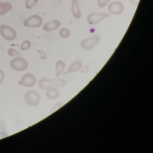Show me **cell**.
Instances as JSON below:
<instances>
[{
  "mask_svg": "<svg viewBox=\"0 0 153 153\" xmlns=\"http://www.w3.org/2000/svg\"><path fill=\"white\" fill-rule=\"evenodd\" d=\"M66 82L63 79H47L42 78L39 80L38 86L40 88L43 89H46L48 88L53 87V86L62 87L64 86Z\"/></svg>",
  "mask_w": 153,
  "mask_h": 153,
  "instance_id": "obj_1",
  "label": "cell"
},
{
  "mask_svg": "<svg viewBox=\"0 0 153 153\" xmlns=\"http://www.w3.org/2000/svg\"><path fill=\"white\" fill-rule=\"evenodd\" d=\"M25 101L29 105L36 106L40 103L41 97L38 92L35 90H29L25 94Z\"/></svg>",
  "mask_w": 153,
  "mask_h": 153,
  "instance_id": "obj_2",
  "label": "cell"
},
{
  "mask_svg": "<svg viewBox=\"0 0 153 153\" xmlns=\"http://www.w3.org/2000/svg\"><path fill=\"white\" fill-rule=\"evenodd\" d=\"M101 38L98 35L86 38L81 42L80 46L84 50L89 51L95 47L100 42Z\"/></svg>",
  "mask_w": 153,
  "mask_h": 153,
  "instance_id": "obj_3",
  "label": "cell"
},
{
  "mask_svg": "<svg viewBox=\"0 0 153 153\" xmlns=\"http://www.w3.org/2000/svg\"><path fill=\"white\" fill-rule=\"evenodd\" d=\"M10 66L13 69L17 71H24L28 68V63L25 59L21 57H16L11 60Z\"/></svg>",
  "mask_w": 153,
  "mask_h": 153,
  "instance_id": "obj_4",
  "label": "cell"
},
{
  "mask_svg": "<svg viewBox=\"0 0 153 153\" xmlns=\"http://www.w3.org/2000/svg\"><path fill=\"white\" fill-rule=\"evenodd\" d=\"M0 33L2 37L8 41H13L17 36L15 30L7 25H3L0 27Z\"/></svg>",
  "mask_w": 153,
  "mask_h": 153,
  "instance_id": "obj_5",
  "label": "cell"
},
{
  "mask_svg": "<svg viewBox=\"0 0 153 153\" xmlns=\"http://www.w3.org/2000/svg\"><path fill=\"white\" fill-rule=\"evenodd\" d=\"M111 16L107 13H93L88 16L87 20L90 25H97L103 20L105 18L110 17Z\"/></svg>",
  "mask_w": 153,
  "mask_h": 153,
  "instance_id": "obj_6",
  "label": "cell"
},
{
  "mask_svg": "<svg viewBox=\"0 0 153 153\" xmlns=\"http://www.w3.org/2000/svg\"><path fill=\"white\" fill-rule=\"evenodd\" d=\"M36 79L35 76L31 73H27L22 77L18 84L26 87H33L36 83Z\"/></svg>",
  "mask_w": 153,
  "mask_h": 153,
  "instance_id": "obj_7",
  "label": "cell"
},
{
  "mask_svg": "<svg viewBox=\"0 0 153 153\" xmlns=\"http://www.w3.org/2000/svg\"><path fill=\"white\" fill-rule=\"evenodd\" d=\"M42 23V19L40 16L33 15L27 19L24 22V25L27 27H39Z\"/></svg>",
  "mask_w": 153,
  "mask_h": 153,
  "instance_id": "obj_8",
  "label": "cell"
},
{
  "mask_svg": "<svg viewBox=\"0 0 153 153\" xmlns=\"http://www.w3.org/2000/svg\"><path fill=\"white\" fill-rule=\"evenodd\" d=\"M108 10L109 12L112 15L119 16L123 13L124 5L120 1H114L109 5Z\"/></svg>",
  "mask_w": 153,
  "mask_h": 153,
  "instance_id": "obj_9",
  "label": "cell"
},
{
  "mask_svg": "<svg viewBox=\"0 0 153 153\" xmlns=\"http://www.w3.org/2000/svg\"><path fill=\"white\" fill-rule=\"evenodd\" d=\"M61 23L58 20H52L51 22L46 23L44 25L43 29L45 31H55L58 29L60 26Z\"/></svg>",
  "mask_w": 153,
  "mask_h": 153,
  "instance_id": "obj_10",
  "label": "cell"
},
{
  "mask_svg": "<svg viewBox=\"0 0 153 153\" xmlns=\"http://www.w3.org/2000/svg\"><path fill=\"white\" fill-rule=\"evenodd\" d=\"M72 13L73 16L76 19H79L81 17V11L79 6L78 0H72Z\"/></svg>",
  "mask_w": 153,
  "mask_h": 153,
  "instance_id": "obj_11",
  "label": "cell"
},
{
  "mask_svg": "<svg viewBox=\"0 0 153 153\" xmlns=\"http://www.w3.org/2000/svg\"><path fill=\"white\" fill-rule=\"evenodd\" d=\"M46 95L50 99L54 100L59 97V92L57 88L52 87L48 88L46 89Z\"/></svg>",
  "mask_w": 153,
  "mask_h": 153,
  "instance_id": "obj_12",
  "label": "cell"
},
{
  "mask_svg": "<svg viewBox=\"0 0 153 153\" xmlns=\"http://www.w3.org/2000/svg\"><path fill=\"white\" fill-rule=\"evenodd\" d=\"M12 9V5L9 2H0V16H4Z\"/></svg>",
  "mask_w": 153,
  "mask_h": 153,
  "instance_id": "obj_13",
  "label": "cell"
},
{
  "mask_svg": "<svg viewBox=\"0 0 153 153\" xmlns=\"http://www.w3.org/2000/svg\"><path fill=\"white\" fill-rule=\"evenodd\" d=\"M82 63L80 61H76L73 62L70 66L68 69L64 74L70 73V72H76L78 71L79 70L82 68Z\"/></svg>",
  "mask_w": 153,
  "mask_h": 153,
  "instance_id": "obj_14",
  "label": "cell"
},
{
  "mask_svg": "<svg viewBox=\"0 0 153 153\" xmlns=\"http://www.w3.org/2000/svg\"><path fill=\"white\" fill-rule=\"evenodd\" d=\"M65 68V64L62 61L57 62L56 64V78L59 77Z\"/></svg>",
  "mask_w": 153,
  "mask_h": 153,
  "instance_id": "obj_15",
  "label": "cell"
},
{
  "mask_svg": "<svg viewBox=\"0 0 153 153\" xmlns=\"http://www.w3.org/2000/svg\"><path fill=\"white\" fill-rule=\"evenodd\" d=\"M60 35L63 38H67L69 37L71 32L69 30L66 28H62L59 32Z\"/></svg>",
  "mask_w": 153,
  "mask_h": 153,
  "instance_id": "obj_16",
  "label": "cell"
},
{
  "mask_svg": "<svg viewBox=\"0 0 153 153\" xmlns=\"http://www.w3.org/2000/svg\"><path fill=\"white\" fill-rule=\"evenodd\" d=\"M38 1L39 0H27L26 7L28 9H31L37 3Z\"/></svg>",
  "mask_w": 153,
  "mask_h": 153,
  "instance_id": "obj_17",
  "label": "cell"
},
{
  "mask_svg": "<svg viewBox=\"0 0 153 153\" xmlns=\"http://www.w3.org/2000/svg\"><path fill=\"white\" fill-rule=\"evenodd\" d=\"M31 43L29 41H25L22 43L21 45V50L23 51H25L28 50L31 47Z\"/></svg>",
  "mask_w": 153,
  "mask_h": 153,
  "instance_id": "obj_18",
  "label": "cell"
},
{
  "mask_svg": "<svg viewBox=\"0 0 153 153\" xmlns=\"http://www.w3.org/2000/svg\"><path fill=\"white\" fill-rule=\"evenodd\" d=\"M111 0H97V5L100 8L105 7Z\"/></svg>",
  "mask_w": 153,
  "mask_h": 153,
  "instance_id": "obj_19",
  "label": "cell"
},
{
  "mask_svg": "<svg viewBox=\"0 0 153 153\" xmlns=\"http://www.w3.org/2000/svg\"><path fill=\"white\" fill-rule=\"evenodd\" d=\"M9 55L10 56H17V55L20 54V53L19 52L17 51L16 50L14 49H10L8 51Z\"/></svg>",
  "mask_w": 153,
  "mask_h": 153,
  "instance_id": "obj_20",
  "label": "cell"
},
{
  "mask_svg": "<svg viewBox=\"0 0 153 153\" xmlns=\"http://www.w3.org/2000/svg\"><path fill=\"white\" fill-rule=\"evenodd\" d=\"M5 78L4 72L1 70H0V85L3 82Z\"/></svg>",
  "mask_w": 153,
  "mask_h": 153,
  "instance_id": "obj_21",
  "label": "cell"
},
{
  "mask_svg": "<svg viewBox=\"0 0 153 153\" xmlns=\"http://www.w3.org/2000/svg\"><path fill=\"white\" fill-rule=\"evenodd\" d=\"M38 52L39 53V54H40L41 58H42V59L44 60L46 59V54H45L44 52L42 51H38Z\"/></svg>",
  "mask_w": 153,
  "mask_h": 153,
  "instance_id": "obj_22",
  "label": "cell"
},
{
  "mask_svg": "<svg viewBox=\"0 0 153 153\" xmlns=\"http://www.w3.org/2000/svg\"><path fill=\"white\" fill-rule=\"evenodd\" d=\"M88 71H89V67L88 66H87L85 67V68H84L82 70H81V72L83 73H87Z\"/></svg>",
  "mask_w": 153,
  "mask_h": 153,
  "instance_id": "obj_23",
  "label": "cell"
},
{
  "mask_svg": "<svg viewBox=\"0 0 153 153\" xmlns=\"http://www.w3.org/2000/svg\"><path fill=\"white\" fill-rule=\"evenodd\" d=\"M130 2L133 5L137 6L140 2V0H129Z\"/></svg>",
  "mask_w": 153,
  "mask_h": 153,
  "instance_id": "obj_24",
  "label": "cell"
}]
</instances>
